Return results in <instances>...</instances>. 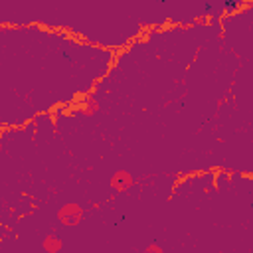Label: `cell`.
Instances as JSON below:
<instances>
[{
  "mask_svg": "<svg viewBox=\"0 0 253 253\" xmlns=\"http://www.w3.org/2000/svg\"><path fill=\"white\" fill-rule=\"evenodd\" d=\"M81 219H83V208L79 204L69 202L57 210V221L65 227H75V225H79Z\"/></svg>",
  "mask_w": 253,
  "mask_h": 253,
  "instance_id": "cell-1",
  "label": "cell"
},
{
  "mask_svg": "<svg viewBox=\"0 0 253 253\" xmlns=\"http://www.w3.org/2000/svg\"><path fill=\"white\" fill-rule=\"evenodd\" d=\"M132 184H134L132 174L126 172V170H117V172L111 176V188L117 190V192H126Z\"/></svg>",
  "mask_w": 253,
  "mask_h": 253,
  "instance_id": "cell-2",
  "label": "cell"
},
{
  "mask_svg": "<svg viewBox=\"0 0 253 253\" xmlns=\"http://www.w3.org/2000/svg\"><path fill=\"white\" fill-rule=\"evenodd\" d=\"M42 247H43V251H47V253H57V251H61L63 241H61L57 235H47V237H43Z\"/></svg>",
  "mask_w": 253,
  "mask_h": 253,
  "instance_id": "cell-3",
  "label": "cell"
},
{
  "mask_svg": "<svg viewBox=\"0 0 253 253\" xmlns=\"http://www.w3.org/2000/svg\"><path fill=\"white\" fill-rule=\"evenodd\" d=\"M97 111H99L97 99H95V97H87L85 103H83V107H81V115H83V117H93Z\"/></svg>",
  "mask_w": 253,
  "mask_h": 253,
  "instance_id": "cell-4",
  "label": "cell"
},
{
  "mask_svg": "<svg viewBox=\"0 0 253 253\" xmlns=\"http://www.w3.org/2000/svg\"><path fill=\"white\" fill-rule=\"evenodd\" d=\"M144 251H146V253H162V247L156 245V243H152V245H146Z\"/></svg>",
  "mask_w": 253,
  "mask_h": 253,
  "instance_id": "cell-5",
  "label": "cell"
}]
</instances>
